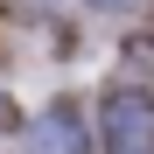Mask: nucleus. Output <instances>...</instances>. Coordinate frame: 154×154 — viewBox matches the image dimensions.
Wrapping results in <instances>:
<instances>
[{
	"label": "nucleus",
	"instance_id": "f257e3e1",
	"mask_svg": "<svg viewBox=\"0 0 154 154\" xmlns=\"http://www.w3.org/2000/svg\"><path fill=\"white\" fill-rule=\"evenodd\" d=\"M105 154H154V98L140 91L105 98Z\"/></svg>",
	"mask_w": 154,
	"mask_h": 154
},
{
	"label": "nucleus",
	"instance_id": "f03ea898",
	"mask_svg": "<svg viewBox=\"0 0 154 154\" xmlns=\"http://www.w3.org/2000/svg\"><path fill=\"white\" fill-rule=\"evenodd\" d=\"M21 154H91L84 119H77L70 105H42V112L28 119V140H21Z\"/></svg>",
	"mask_w": 154,
	"mask_h": 154
},
{
	"label": "nucleus",
	"instance_id": "7ed1b4c3",
	"mask_svg": "<svg viewBox=\"0 0 154 154\" xmlns=\"http://www.w3.org/2000/svg\"><path fill=\"white\" fill-rule=\"evenodd\" d=\"M98 7H126V0H98Z\"/></svg>",
	"mask_w": 154,
	"mask_h": 154
}]
</instances>
